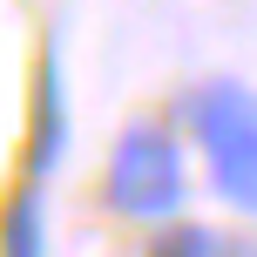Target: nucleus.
<instances>
[{"label":"nucleus","instance_id":"nucleus-1","mask_svg":"<svg viewBox=\"0 0 257 257\" xmlns=\"http://www.w3.org/2000/svg\"><path fill=\"white\" fill-rule=\"evenodd\" d=\"M183 128H190L203 176L237 217H257V88L237 75H210L183 95Z\"/></svg>","mask_w":257,"mask_h":257},{"label":"nucleus","instance_id":"nucleus-2","mask_svg":"<svg viewBox=\"0 0 257 257\" xmlns=\"http://www.w3.org/2000/svg\"><path fill=\"white\" fill-rule=\"evenodd\" d=\"M183 196H190V156H183L176 128H163L156 115H136L108 142L102 203L128 223H169L183 217Z\"/></svg>","mask_w":257,"mask_h":257},{"label":"nucleus","instance_id":"nucleus-3","mask_svg":"<svg viewBox=\"0 0 257 257\" xmlns=\"http://www.w3.org/2000/svg\"><path fill=\"white\" fill-rule=\"evenodd\" d=\"M68 149V88H61V61H54V48L41 54L34 68V102H27V169L21 176L48 183V169L61 163Z\"/></svg>","mask_w":257,"mask_h":257},{"label":"nucleus","instance_id":"nucleus-4","mask_svg":"<svg viewBox=\"0 0 257 257\" xmlns=\"http://www.w3.org/2000/svg\"><path fill=\"white\" fill-rule=\"evenodd\" d=\"M142 257H257L250 230H217V223H196V217H169L149 230Z\"/></svg>","mask_w":257,"mask_h":257},{"label":"nucleus","instance_id":"nucleus-5","mask_svg":"<svg viewBox=\"0 0 257 257\" xmlns=\"http://www.w3.org/2000/svg\"><path fill=\"white\" fill-rule=\"evenodd\" d=\"M48 183L21 176V190L0 210V257H48Z\"/></svg>","mask_w":257,"mask_h":257}]
</instances>
